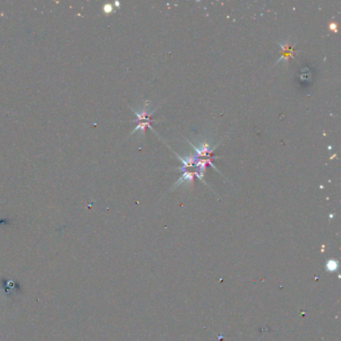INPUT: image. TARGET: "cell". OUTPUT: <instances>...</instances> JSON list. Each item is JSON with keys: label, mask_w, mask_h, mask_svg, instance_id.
Returning <instances> with one entry per match:
<instances>
[{"label": "cell", "mask_w": 341, "mask_h": 341, "mask_svg": "<svg viewBox=\"0 0 341 341\" xmlns=\"http://www.w3.org/2000/svg\"><path fill=\"white\" fill-rule=\"evenodd\" d=\"M330 27H331V29H334V28H335V24L332 23V24H331V26H330Z\"/></svg>", "instance_id": "cell-1"}]
</instances>
